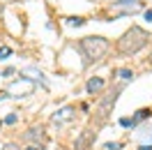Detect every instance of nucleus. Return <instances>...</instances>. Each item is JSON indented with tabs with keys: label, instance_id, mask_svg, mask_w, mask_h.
Segmentation results:
<instances>
[{
	"label": "nucleus",
	"instance_id": "obj_1",
	"mask_svg": "<svg viewBox=\"0 0 152 150\" xmlns=\"http://www.w3.org/2000/svg\"><path fill=\"white\" fill-rule=\"evenodd\" d=\"M148 42H150V35L143 28H138V26H132L122 37L118 39V51H120L122 56H134V53H138L141 49L148 46Z\"/></svg>",
	"mask_w": 152,
	"mask_h": 150
},
{
	"label": "nucleus",
	"instance_id": "obj_2",
	"mask_svg": "<svg viewBox=\"0 0 152 150\" xmlns=\"http://www.w3.org/2000/svg\"><path fill=\"white\" fill-rule=\"evenodd\" d=\"M81 51L88 60H99V58L106 56L108 51V39L99 37V35H90V37L81 39Z\"/></svg>",
	"mask_w": 152,
	"mask_h": 150
},
{
	"label": "nucleus",
	"instance_id": "obj_3",
	"mask_svg": "<svg viewBox=\"0 0 152 150\" xmlns=\"http://www.w3.org/2000/svg\"><path fill=\"white\" fill-rule=\"evenodd\" d=\"M115 99H118V93H111V95H106V97H102V102L97 104V118L99 120L108 118V113L113 111V106H115Z\"/></svg>",
	"mask_w": 152,
	"mask_h": 150
},
{
	"label": "nucleus",
	"instance_id": "obj_4",
	"mask_svg": "<svg viewBox=\"0 0 152 150\" xmlns=\"http://www.w3.org/2000/svg\"><path fill=\"white\" fill-rule=\"evenodd\" d=\"M23 139L30 141V143H37V146H44V141H46V134L42 127H30L26 134H23Z\"/></svg>",
	"mask_w": 152,
	"mask_h": 150
},
{
	"label": "nucleus",
	"instance_id": "obj_5",
	"mask_svg": "<svg viewBox=\"0 0 152 150\" xmlns=\"http://www.w3.org/2000/svg\"><path fill=\"white\" fill-rule=\"evenodd\" d=\"M72 118H74V109H72V106H65V109H60V111L53 115V122L62 125V122H69Z\"/></svg>",
	"mask_w": 152,
	"mask_h": 150
},
{
	"label": "nucleus",
	"instance_id": "obj_6",
	"mask_svg": "<svg viewBox=\"0 0 152 150\" xmlns=\"http://www.w3.org/2000/svg\"><path fill=\"white\" fill-rule=\"evenodd\" d=\"M104 85H106V81H104V79L95 76V79H90V81L86 83V90H88V93H99V90H102Z\"/></svg>",
	"mask_w": 152,
	"mask_h": 150
},
{
	"label": "nucleus",
	"instance_id": "obj_7",
	"mask_svg": "<svg viewBox=\"0 0 152 150\" xmlns=\"http://www.w3.org/2000/svg\"><path fill=\"white\" fill-rule=\"evenodd\" d=\"M92 139H95V132H83V134L78 136V141H76V150H83Z\"/></svg>",
	"mask_w": 152,
	"mask_h": 150
},
{
	"label": "nucleus",
	"instance_id": "obj_8",
	"mask_svg": "<svg viewBox=\"0 0 152 150\" xmlns=\"http://www.w3.org/2000/svg\"><path fill=\"white\" fill-rule=\"evenodd\" d=\"M148 115H150V109H141V111H136V115H134V118H132V122H134V125H136V122H138V120H145Z\"/></svg>",
	"mask_w": 152,
	"mask_h": 150
},
{
	"label": "nucleus",
	"instance_id": "obj_9",
	"mask_svg": "<svg viewBox=\"0 0 152 150\" xmlns=\"http://www.w3.org/2000/svg\"><path fill=\"white\" fill-rule=\"evenodd\" d=\"M67 23H69V26H83L86 21L81 19V16H72V19H67Z\"/></svg>",
	"mask_w": 152,
	"mask_h": 150
},
{
	"label": "nucleus",
	"instance_id": "obj_10",
	"mask_svg": "<svg viewBox=\"0 0 152 150\" xmlns=\"http://www.w3.org/2000/svg\"><path fill=\"white\" fill-rule=\"evenodd\" d=\"M118 74H120V79H134V72H132V69H120Z\"/></svg>",
	"mask_w": 152,
	"mask_h": 150
},
{
	"label": "nucleus",
	"instance_id": "obj_11",
	"mask_svg": "<svg viewBox=\"0 0 152 150\" xmlns=\"http://www.w3.org/2000/svg\"><path fill=\"white\" fill-rule=\"evenodd\" d=\"M120 148H122V143H106L102 150H120Z\"/></svg>",
	"mask_w": 152,
	"mask_h": 150
},
{
	"label": "nucleus",
	"instance_id": "obj_12",
	"mask_svg": "<svg viewBox=\"0 0 152 150\" xmlns=\"http://www.w3.org/2000/svg\"><path fill=\"white\" fill-rule=\"evenodd\" d=\"M12 53V49L10 46H0V60H2V58H7Z\"/></svg>",
	"mask_w": 152,
	"mask_h": 150
},
{
	"label": "nucleus",
	"instance_id": "obj_13",
	"mask_svg": "<svg viewBox=\"0 0 152 150\" xmlns=\"http://www.w3.org/2000/svg\"><path fill=\"white\" fill-rule=\"evenodd\" d=\"M16 120H19V115H16V113H10V115L5 118V122H7V125H14Z\"/></svg>",
	"mask_w": 152,
	"mask_h": 150
},
{
	"label": "nucleus",
	"instance_id": "obj_14",
	"mask_svg": "<svg viewBox=\"0 0 152 150\" xmlns=\"http://www.w3.org/2000/svg\"><path fill=\"white\" fill-rule=\"evenodd\" d=\"M120 125H122V127H134L132 118H122V120H120Z\"/></svg>",
	"mask_w": 152,
	"mask_h": 150
},
{
	"label": "nucleus",
	"instance_id": "obj_15",
	"mask_svg": "<svg viewBox=\"0 0 152 150\" xmlns=\"http://www.w3.org/2000/svg\"><path fill=\"white\" fill-rule=\"evenodd\" d=\"M2 150H19V146H16V143H7Z\"/></svg>",
	"mask_w": 152,
	"mask_h": 150
},
{
	"label": "nucleus",
	"instance_id": "obj_16",
	"mask_svg": "<svg viewBox=\"0 0 152 150\" xmlns=\"http://www.w3.org/2000/svg\"><path fill=\"white\" fill-rule=\"evenodd\" d=\"M113 5H118V7H122V5H129V0H118V2H113Z\"/></svg>",
	"mask_w": 152,
	"mask_h": 150
},
{
	"label": "nucleus",
	"instance_id": "obj_17",
	"mask_svg": "<svg viewBox=\"0 0 152 150\" xmlns=\"http://www.w3.org/2000/svg\"><path fill=\"white\" fill-rule=\"evenodd\" d=\"M145 19H148V21H152V10H148V12H145Z\"/></svg>",
	"mask_w": 152,
	"mask_h": 150
},
{
	"label": "nucleus",
	"instance_id": "obj_18",
	"mask_svg": "<svg viewBox=\"0 0 152 150\" xmlns=\"http://www.w3.org/2000/svg\"><path fill=\"white\" fill-rule=\"evenodd\" d=\"M138 150H152V143H150V146H141Z\"/></svg>",
	"mask_w": 152,
	"mask_h": 150
},
{
	"label": "nucleus",
	"instance_id": "obj_19",
	"mask_svg": "<svg viewBox=\"0 0 152 150\" xmlns=\"http://www.w3.org/2000/svg\"><path fill=\"white\" fill-rule=\"evenodd\" d=\"M150 65H152V56H150Z\"/></svg>",
	"mask_w": 152,
	"mask_h": 150
},
{
	"label": "nucleus",
	"instance_id": "obj_20",
	"mask_svg": "<svg viewBox=\"0 0 152 150\" xmlns=\"http://www.w3.org/2000/svg\"><path fill=\"white\" fill-rule=\"evenodd\" d=\"M0 125H2V120H0Z\"/></svg>",
	"mask_w": 152,
	"mask_h": 150
}]
</instances>
